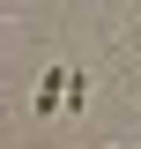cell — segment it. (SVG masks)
I'll return each instance as SVG.
<instances>
[{
    "label": "cell",
    "mask_w": 141,
    "mask_h": 149,
    "mask_svg": "<svg viewBox=\"0 0 141 149\" xmlns=\"http://www.w3.org/2000/svg\"><path fill=\"white\" fill-rule=\"evenodd\" d=\"M59 104H67V67H45V82H37V119H59Z\"/></svg>",
    "instance_id": "cell-1"
}]
</instances>
